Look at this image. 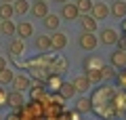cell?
Instances as JSON below:
<instances>
[{"instance_id": "cell-1", "label": "cell", "mask_w": 126, "mask_h": 120, "mask_svg": "<svg viewBox=\"0 0 126 120\" xmlns=\"http://www.w3.org/2000/svg\"><path fill=\"white\" fill-rule=\"evenodd\" d=\"M113 97H116V93H113V89H109V86H99V89H94L93 95H90L93 110H99V107H103V105H111Z\"/></svg>"}, {"instance_id": "cell-2", "label": "cell", "mask_w": 126, "mask_h": 120, "mask_svg": "<svg viewBox=\"0 0 126 120\" xmlns=\"http://www.w3.org/2000/svg\"><path fill=\"white\" fill-rule=\"evenodd\" d=\"M78 44H80L82 51H93L94 46L99 44V38L94 34H88V32H82L80 38H78Z\"/></svg>"}, {"instance_id": "cell-3", "label": "cell", "mask_w": 126, "mask_h": 120, "mask_svg": "<svg viewBox=\"0 0 126 120\" xmlns=\"http://www.w3.org/2000/svg\"><path fill=\"white\" fill-rule=\"evenodd\" d=\"M46 97V84L44 82H32L30 86V99L32 101H42V99Z\"/></svg>"}, {"instance_id": "cell-4", "label": "cell", "mask_w": 126, "mask_h": 120, "mask_svg": "<svg viewBox=\"0 0 126 120\" xmlns=\"http://www.w3.org/2000/svg\"><path fill=\"white\" fill-rule=\"evenodd\" d=\"M13 91H19V93H23V91H30V86H32V78L30 76H25V74H19V76H15L13 78Z\"/></svg>"}, {"instance_id": "cell-5", "label": "cell", "mask_w": 126, "mask_h": 120, "mask_svg": "<svg viewBox=\"0 0 126 120\" xmlns=\"http://www.w3.org/2000/svg\"><path fill=\"white\" fill-rule=\"evenodd\" d=\"M118 38H120V36H118V32L116 30H111V27H103V30H101V34H99V42L101 44H116L118 42Z\"/></svg>"}, {"instance_id": "cell-6", "label": "cell", "mask_w": 126, "mask_h": 120, "mask_svg": "<svg viewBox=\"0 0 126 120\" xmlns=\"http://www.w3.org/2000/svg\"><path fill=\"white\" fill-rule=\"evenodd\" d=\"M80 17V13H78L76 4L74 2H65V4L61 6V19H65V21H74V19Z\"/></svg>"}, {"instance_id": "cell-7", "label": "cell", "mask_w": 126, "mask_h": 120, "mask_svg": "<svg viewBox=\"0 0 126 120\" xmlns=\"http://www.w3.org/2000/svg\"><path fill=\"white\" fill-rule=\"evenodd\" d=\"M15 36H17L19 40H25V38H30V36H34V25H32L30 21H21V23H17Z\"/></svg>"}, {"instance_id": "cell-8", "label": "cell", "mask_w": 126, "mask_h": 120, "mask_svg": "<svg viewBox=\"0 0 126 120\" xmlns=\"http://www.w3.org/2000/svg\"><path fill=\"white\" fill-rule=\"evenodd\" d=\"M67 46V36L63 34V32H55L53 36H50V49L53 51H61Z\"/></svg>"}, {"instance_id": "cell-9", "label": "cell", "mask_w": 126, "mask_h": 120, "mask_svg": "<svg viewBox=\"0 0 126 120\" xmlns=\"http://www.w3.org/2000/svg\"><path fill=\"white\" fill-rule=\"evenodd\" d=\"M93 17L99 21V19H107L109 17V6L105 4V2H93Z\"/></svg>"}, {"instance_id": "cell-10", "label": "cell", "mask_w": 126, "mask_h": 120, "mask_svg": "<svg viewBox=\"0 0 126 120\" xmlns=\"http://www.w3.org/2000/svg\"><path fill=\"white\" fill-rule=\"evenodd\" d=\"M80 25L84 32H88V34H94L97 32V19L93 17V15H80Z\"/></svg>"}, {"instance_id": "cell-11", "label": "cell", "mask_w": 126, "mask_h": 120, "mask_svg": "<svg viewBox=\"0 0 126 120\" xmlns=\"http://www.w3.org/2000/svg\"><path fill=\"white\" fill-rule=\"evenodd\" d=\"M109 63H111V67H120V70H124L126 67V51H113L111 57H109Z\"/></svg>"}, {"instance_id": "cell-12", "label": "cell", "mask_w": 126, "mask_h": 120, "mask_svg": "<svg viewBox=\"0 0 126 120\" xmlns=\"http://www.w3.org/2000/svg\"><path fill=\"white\" fill-rule=\"evenodd\" d=\"M48 70H50V74H63V72L67 70V59L65 57H55L48 63Z\"/></svg>"}, {"instance_id": "cell-13", "label": "cell", "mask_w": 126, "mask_h": 120, "mask_svg": "<svg viewBox=\"0 0 126 120\" xmlns=\"http://www.w3.org/2000/svg\"><path fill=\"white\" fill-rule=\"evenodd\" d=\"M25 103V99H23V93H19V91H11L9 93V99H6V105L13 107V110H19V107Z\"/></svg>"}, {"instance_id": "cell-14", "label": "cell", "mask_w": 126, "mask_h": 120, "mask_svg": "<svg viewBox=\"0 0 126 120\" xmlns=\"http://www.w3.org/2000/svg\"><path fill=\"white\" fill-rule=\"evenodd\" d=\"M32 15L38 17V19H44L46 15H48V4H46L44 0H36L34 6H32Z\"/></svg>"}, {"instance_id": "cell-15", "label": "cell", "mask_w": 126, "mask_h": 120, "mask_svg": "<svg viewBox=\"0 0 126 120\" xmlns=\"http://www.w3.org/2000/svg\"><path fill=\"white\" fill-rule=\"evenodd\" d=\"M9 53L13 55V57H19V55H23V53H25V40H19V38L11 40V44H9Z\"/></svg>"}, {"instance_id": "cell-16", "label": "cell", "mask_w": 126, "mask_h": 120, "mask_svg": "<svg viewBox=\"0 0 126 120\" xmlns=\"http://www.w3.org/2000/svg\"><path fill=\"white\" fill-rule=\"evenodd\" d=\"M82 65H84V70H86V72H88V70H101V67L105 65V61L99 57V55H94V57H86Z\"/></svg>"}, {"instance_id": "cell-17", "label": "cell", "mask_w": 126, "mask_h": 120, "mask_svg": "<svg viewBox=\"0 0 126 120\" xmlns=\"http://www.w3.org/2000/svg\"><path fill=\"white\" fill-rule=\"evenodd\" d=\"M72 84H74V89H76V93H86V91L93 86V84L88 82V78H86V76H78V78H74Z\"/></svg>"}, {"instance_id": "cell-18", "label": "cell", "mask_w": 126, "mask_h": 120, "mask_svg": "<svg viewBox=\"0 0 126 120\" xmlns=\"http://www.w3.org/2000/svg\"><path fill=\"white\" fill-rule=\"evenodd\" d=\"M109 13H111L113 17H118V19H124L126 17V2L124 0H116L111 4V9H109Z\"/></svg>"}, {"instance_id": "cell-19", "label": "cell", "mask_w": 126, "mask_h": 120, "mask_svg": "<svg viewBox=\"0 0 126 120\" xmlns=\"http://www.w3.org/2000/svg\"><path fill=\"white\" fill-rule=\"evenodd\" d=\"M59 21H61V19H59V15L48 13L44 19H42V25H44L46 30H50V32H57V30H59Z\"/></svg>"}, {"instance_id": "cell-20", "label": "cell", "mask_w": 126, "mask_h": 120, "mask_svg": "<svg viewBox=\"0 0 126 120\" xmlns=\"http://www.w3.org/2000/svg\"><path fill=\"white\" fill-rule=\"evenodd\" d=\"M57 95L61 99H72L74 95H76V89H74L72 82H65V80H63V84H61V89L57 91Z\"/></svg>"}, {"instance_id": "cell-21", "label": "cell", "mask_w": 126, "mask_h": 120, "mask_svg": "<svg viewBox=\"0 0 126 120\" xmlns=\"http://www.w3.org/2000/svg\"><path fill=\"white\" fill-rule=\"evenodd\" d=\"M44 84L48 86L50 91H55V93H57V91L61 89V84H63L61 74H48V78H46V82H44Z\"/></svg>"}, {"instance_id": "cell-22", "label": "cell", "mask_w": 126, "mask_h": 120, "mask_svg": "<svg viewBox=\"0 0 126 120\" xmlns=\"http://www.w3.org/2000/svg\"><path fill=\"white\" fill-rule=\"evenodd\" d=\"M76 112L80 114H86V112H93V103H90V97H80L76 101Z\"/></svg>"}, {"instance_id": "cell-23", "label": "cell", "mask_w": 126, "mask_h": 120, "mask_svg": "<svg viewBox=\"0 0 126 120\" xmlns=\"http://www.w3.org/2000/svg\"><path fill=\"white\" fill-rule=\"evenodd\" d=\"M74 4L80 15H90V11H93V0H76Z\"/></svg>"}, {"instance_id": "cell-24", "label": "cell", "mask_w": 126, "mask_h": 120, "mask_svg": "<svg viewBox=\"0 0 126 120\" xmlns=\"http://www.w3.org/2000/svg\"><path fill=\"white\" fill-rule=\"evenodd\" d=\"M15 30H17V23H13L11 19L0 23V34L2 36H15Z\"/></svg>"}, {"instance_id": "cell-25", "label": "cell", "mask_w": 126, "mask_h": 120, "mask_svg": "<svg viewBox=\"0 0 126 120\" xmlns=\"http://www.w3.org/2000/svg\"><path fill=\"white\" fill-rule=\"evenodd\" d=\"M34 44H36V49L38 51H42V53H44V51H48L50 49V36H36V40H34Z\"/></svg>"}, {"instance_id": "cell-26", "label": "cell", "mask_w": 126, "mask_h": 120, "mask_svg": "<svg viewBox=\"0 0 126 120\" xmlns=\"http://www.w3.org/2000/svg\"><path fill=\"white\" fill-rule=\"evenodd\" d=\"M13 78H15V74H13V70H11V67H4V70H0V86L11 84V82H13Z\"/></svg>"}, {"instance_id": "cell-27", "label": "cell", "mask_w": 126, "mask_h": 120, "mask_svg": "<svg viewBox=\"0 0 126 120\" xmlns=\"http://www.w3.org/2000/svg\"><path fill=\"white\" fill-rule=\"evenodd\" d=\"M15 15V9L13 4H0V21H6Z\"/></svg>"}, {"instance_id": "cell-28", "label": "cell", "mask_w": 126, "mask_h": 120, "mask_svg": "<svg viewBox=\"0 0 126 120\" xmlns=\"http://www.w3.org/2000/svg\"><path fill=\"white\" fill-rule=\"evenodd\" d=\"M15 13L17 15H25L27 11H30V4H27V0H15Z\"/></svg>"}, {"instance_id": "cell-29", "label": "cell", "mask_w": 126, "mask_h": 120, "mask_svg": "<svg viewBox=\"0 0 126 120\" xmlns=\"http://www.w3.org/2000/svg\"><path fill=\"white\" fill-rule=\"evenodd\" d=\"M84 76L88 78L90 84H94V82H101V80H103V76H101V70H88Z\"/></svg>"}, {"instance_id": "cell-30", "label": "cell", "mask_w": 126, "mask_h": 120, "mask_svg": "<svg viewBox=\"0 0 126 120\" xmlns=\"http://www.w3.org/2000/svg\"><path fill=\"white\" fill-rule=\"evenodd\" d=\"M101 76H103V80H111V78H116V70L105 63V65L101 67Z\"/></svg>"}, {"instance_id": "cell-31", "label": "cell", "mask_w": 126, "mask_h": 120, "mask_svg": "<svg viewBox=\"0 0 126 120\" xmlns=\"http://www.w3.org/2000/svg\"><path fill=\"white\" fill-rule=\"evenodd\" d=\"M116 80H118V86H122V89L126 91V67L120 72V74H116Z\"/></svg>"}, {"instance_id": "cell-32", "label": "cell", "mask_w": 126, "mask_h": 120, "mask_svg": "<svg viewBox=\"0 0 126 120\" xmlns=\"http://www.w3.org/2000/svg\"><path fill=\"white\" fill-rule=\"evenodd\" d=\"M6 99H9V91H6L4 86H0V107L6 105Z\"/></svg>"}, {"instance_id": "cell-33", "label": "cell", "mask_w": 126, "mask_h": 120, "mask_svg": "<svg viewBox=\"0 0 126 120\" xmlns=\"http://www.w3.org/2000/svg\"><path fill=\"white\" fill-rule=\"evenodd\" d=\"M116 44H118V49H120V51H126V38H118Z\"/></svg>"}, {"instance_id": "cell-34", "label": "cell", "mask_w": 126, "mask_h": 120, "mask_svg": "<svg viewBox=\"0 0 126 120\" xmlns=\"http://www.w3.org/2000/svg\"><path fill=\"white\" fill-rule=\"evenodd\" d=\"M80 116H82L80 112H76V110H74V112H69V114H67V118H69V120H80Z\"/></svg>"}, {"instance_id": "cell-35", "label": "cell", "mask_w": 126, "mask_h": 120, "mask_svg": "<svg viewBox=\"0 0 126 120\" xmlns=\"http://www.w3.org/2000/svg\"><path fill=\"white\" fill-rule=\"evenodd\" d=\"M4 120H21V118H19V114H11V116H6Z\"/></svg>"}, {"instance_id": "cell-36", "label": "cell", "mask_w": 126, "mask_h": 120, "mask_svg": "<svg viewBox=\"0 0 126 120\" xmlns=\"http://www.w3.org/2000/svg\"><path fill=\"white\" fill-rule=\"evenodd\" d=\"M4 67H6V59L0 57V70H4Z\"/></svg>"}, {"instance_id": "cell-37", "label": "cell", "mask_w": 126, "mask_h": 120, "mask_svg": "<svg viewBox=\"0 0 126 120\" xmlns=\"http://www.w3.org/2000/svg\"><path fill=\"white\" fill-rule=\"evenodd\" d=\"M122 32H124V34H126V19H124V21H122Z\"/></svg>"}, {"instance_id": "cell-38", "label": "cell", "mask_w": 126, "mask_h": 120, "mask_svg": "<svg viewBox=\"0 0 126 120\" xmlns=\"http://www.w3.org/2000/svg\"><path fill=\"white\" fill-rule=\"evenodd\" d=\"M2 4H11V2H15V0H0Z\"/></svg>"}, {"instance_id": "cell-39", "label": "cell", "mask_w": 126, "mask_h": 120, "mask_svg": "<svg viewBox=\"0 0 126 120\" xmlns=\"http://www.w3.org/2000/svg\"><path fill=\"white\" fill-rule=\"evenodd\" d=\"M55 2H63V4H65V2H67V0H55Z\"/></svg>"}, {"instance_id": "cell-40", "label": "cell", "mask_w": 126, "mask_h": 120, "mask_svg": "<svg viewBox=\"0 0 126 120\" xmlns=\"http://www.w3.org/2000/svg\"><path fill=\"white\" fill-rule=\"evenodd\" d=\"M0 23H2V21H0Z\"/></svg>"}]
</instances>
